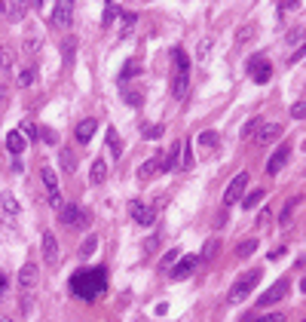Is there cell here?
<instances>
[{
    "mask_svg": "<svg viewBox=\"0 0 306 322\" xmlns=\"http://www.w3.org/2000/svg\"><path fill=\"white\" fill-rule=\"evenodd\" d=\"M70 289L77 298L83 301H95L104 289H107V270L104 267H95V270H80L70 276Z\"/></svg>",
    "mask_w": 306,
    "mask_h": 322,
    "instance_id": "obj_1",
    "label": "cell"
},
{
    "mask_svg": "<svg viewBox=\"0 0 306 322\" xmlns=\"http://www.w3.org/2000/svg\"><path fill=\"white\" fill-rule=\"evenodd\" d=\"M261 283V270L254 267V270H248V273H242L236 283H233V289H230V295H227V301L230 304H242L251 292H254V286Z\"/></svg>",
    "mask_w": 306,
    "mask_h": 322,
    "instance_id": "obj_2",
    "label": "cell"
},
{
    "mask_svg": "<svg viewBox=\"0 0 306 322\" xmlns=\"http://www.w3.org/2000/svg\"><path fill=\"white\" fill-rule=\"evenodd\" d=\"M129 212H132V218H135L141 227H150V224L156 221V209L147 206V203H141V200H132V203H129Z\"/></svg>",
    "mask_w": 306,
    "mask_h": 322,
    "instance_id": "obj_3",
    "label": "cell"
},
{
    "mask_svg": "<svg viewBox=\"0 0 306 322\" xmlns=\"http://www.w3.org/2000/svg\"><path fill=\"white\" fill-rule=\"evenodd\" d=\"M245 187H248V175H245V172H239V175L230 181V187L224 190V206L239 203V200H242V194H245Z\"/></svg>",
    "mask_w": 306,
    "mask_h": 322,
    "instance_id": "obj_4",
    "label": "cell"
},
{
    "mask_svg": "<svg viewBox=\"0 0 306 322\" xmlns=\"http://www.w3.org/2000/svg\"><path fill=\"white\" fill-rule=\"evenodd\" d=\"M282 132H285L282 123H261L257 132H254V138H257V144H273V141L282 138Z\"/></svg>",
    "mask_w": 306,
    "mask_h": 322,
    "instance_id": "obj_5",
    "label": "cell"
},
{
    "mask_svg": "<svg viewBox=\"0 0 306 322\" xmlns=\"http://www.w3.org/2000/svg\"><path fill=\"white\" fill-rule=\"evenodd\" d=\"M285 295H288V283H285V280H279L276 286H270V289H267L261 298H257V307H270V304H279Z\"/></svg>",
    "mask_w": 306,
    "mask_h": 322,
    "instance_id": "obj_6",
    "label": "cell"
},
{
    "mask_svg": "<svg viewBox=\"0 0 306 322\" xmlns=\"http://www.w3.org/2000/svg\"><path fill=\"white\" fill-rule=\"evenodd\" d=\"M248 74H251L254 83H267V80L273 77V68H270L267 58H251V61H248Z\"/></svg>",
    "mask_w": 306,
    "mask_h": 322,
    "instance_id": "obj_7",
    "label": "cell"
},
{
    "mask_svg": "<svg viewBox=\"0 0 306 322\" xmlns=\"http://www.w3.org/2000/svg\"><path fill=\"white\" fill-rule=\"evenodd\" d=\"M187 89H190V71H175L172 74V98H187Z\"/></svg>",
    "mask_w": 306,
    "mask_h": 322,
    "instance_id": "obj_8",
    "label": "cell"
},
{
    "mask_svg": "<svg viewBox=\"0 0 306 322\" xmlns=\"http://www.w3.org/2000/svg\"><path fill=\"white\" fill-rule=\"evenodd\" d=\"M43 261H46L49 267H55V264H58V240H55V233H52V230H46V233H43Z\"/></svg>",
    "mask_w": 306,
    "mask_h": 322,
    "instance_id": "obj_9",
    "label": "cell"
},
{
    "mask_svg": "<svg viewBox=\"0 0 306 322\" xmlns=\"http://www.w3.org/2000/svg\"><path fill=\"white\" fill-rule=\"evenodd\" d=\"M196 264H199V255H184L178 264H172V276L175 280H184V276H190L196 270Z\"/></svg>",
    "mask_w": 306,
    "mask_h": 322,
    "instance_id": "obj_10",
    "label": "cell"
},
{
    "mask_svg": "<svg viewBox=\"0 0 306 322\" xmlns=\"http://www.w3.org/2000/svg\"><path fill=\"white\" fill-rule=\"evenodd\" d=\"M52 22H55L58 28H70L74 15H70V3H67V0H58V3H55V9H52Z\"/></svg>",
    "mask_w": 306,
    "mask_h": 322,
    "instance_id": "obj_11",
    "label": "cell"
},
{
    "mask_svg": "<svg viewBox=\"0 0 306 322\" xmlns=\"http://www.w3.org/2000/svg\"><path fill=\"white\" fill-rule=\"evenodd\" d=\"M58 218H61V224H86V221H89V215H86L80 206H64V209L58 212Z\"/></svg>",
    "mask_w": 306,
    "mask_h": 322,
    "instance_id": "obj_12",
    "label": "cell"
},
{
    "mask_svg": "<svg viewBox=\"0 0 306 322\" xmlns=\"http://www.w3.org/2000/svg\"><path fill=\"white\" fill-rule=\"evenodd\" d=\"M37 267L28 261V264H21V270H18V286H21V292H31L34 286H37Z\"/></svg>",
    "mask_w": 306,
    "mask_h": 322,
    "instance_id": "obj_13",
    "label": "cell"
},
{
    "mask_svg": "<svg viewBox=\"0 0 306 322\" xmlns=\"http://www.w3.org/2000/svg\"><path fill=\"white\" fill-rule=\"evenodd\" d=\"M95 129H98V120L86 117V120L77 126V141H80V144H89V141H92V135H95Z\"/></svg>",
    "mask_w": 306,
    "mask_h": 322,
    "instance_id": "obj_14",
    "label": "cell"
},
{
    "mask_svg": "<svg viewBox=\"0 0 306 322\" xmlns=\"http://www.w3.org/2000/svg\"><path fill=\"white\" fill-rule=\"evenodd\" d=\"M162 157H166V154H159V151H156V157H150V160H144V166L138 169V178H150V175H156V172H162Z\"/></svg>",
    "mask_w": 306,
    "mask_h": 322,
    "instance_id": "obj_15",
    "label": "cell"
},
{
    "mask_svg": "<svg viewBox=\"0 0 306 322\" xmlns=\"http://www.w3.org/2000/svg\"><path fill=\"white\" fill-rule=\"evenodd\" d=\"M25 147H28V138H25L21 132H9V135H6V154L18 157V154H21Z\"/></svg>",
    "mask_w": 306,
    "mask_h": 322,
    "instance_id": "obj_16",
    "label": "cell"
},
{
    "mask_svg": "<svg viewBox=\"0 0 306 322\" xmlns=\"http://www.w3.org/2000/svg\"><path fill=\"white\" fill-rule=\"evenodd\" d=\"M285 163H288V147L282 144V147H279V151H276V154L270 157V163H267V172H270V175H276V172H279V169H282Z\"/></svg>",
    "mask_w": 306,
    "mask_h": 322,
    "instance_id": "obj_17",
    "label": "cell"
},
{
    "mask_svg": "<svg viewBox=\"0 0 306 322\" xmlns=\"http://www.w3.org/2000/svg\"><path fill=\"white\" fill-rule=\"evenodd\" d=\"M104 178H107V163H104V160H92L89 181H92V184H104Z\"/></svg>",
    "mask_w": 306,
    "mask_h": 322,
    "instance_id": "obj_18",
    "label": "cell"
},
{
    "mask_svg": "<svg viewBox=\"0 0 306 322\" xmlns=\"http://www.w3.org/2000/svg\"><path fill=\"white\" fill-rule=\"evenodd\" d=\"M196 144H199L202 151H215V147H218V132H211V129H208V132H199V135H196Z\"/></svg>",
    "mask_w": 306,
    "mask_h": 322,
    "instance_id": "obj_19",
    "label": "cell"
},
{
    "mask_svg": "<svg viewBox=\"0 0 306 322\" xmlns=\"http://www.w3.org/2000/svg\"><path fill=\"white\" fill-rule=\"evenodd\" d=\"M254 252H257V237H251V240H245V243H239V246H236V258H242V261H245V258H251Z\"/></svg>",
    "mask_w": 306,
    "mask_h": 322,
    "instance_id": "obj_20",
    "label": "cell"
},
{
    "mask_svg": "<svg viewBox=\"0 0 306 322\" xmlns=\"http://www.w3.org/2000/svg\"><path fill=\"white\" fill-rule=\"evenodd\" d=\"M116 18H120V9H116V3H113V0H107V3H104V15H101V25H104V28H110Z\"/></svg>",
    "mask_w": 306,
    "mask_h": 322,
    "instance_id": "obj_21",
    "label": "cell"
},
{
    "mask_svg": "<svg viewBox=\"0 0 306 322\" xmlns=\"http://www.w3.org/2000/svg\"><path fill=\"white\" fill-rule=\"evenodd\" d=\"M58 160H61V169H64V172H77V157H74V151L61 147V151H58Z\"/></svg>",
    "mask_w": 306,
    "mask_h": 322,
    "instance_id": "obj_22",
    "label": "cell"
},
{
    "mask_svg": "<svg viewBox=\"0 0 306 322\" xmlns=\"http://www.w3.org/2000/svg\"><path fill=\"white\" fill-rule=\"evenodd\" d=\"M107 144H110V157H113V160L123 157V141H120L116 129H107Z\"/></svg>",
    "mask_w": 306,
    "mask_h": 322,
    "instance_id": "obj_23",
    "label": "cell"
},
{
    "mask_svg": "<svg viewBox=\"0 0 306 322\" xmlns=\"http://www.w3.org/2000/svg\"><path fill=\"white\" fill-rule=\"evenodd\" d=\"M40 178H43V184H46V190H49V194H55V190H58V178H55V172H52L49 166H43V169H40Z\"/></svg>",
    "mask_w": 306,
    "mask_h": 322,
    "instance_id": "obj_24",
    "label": "cell"
},
{
    "mask_svg": "<svg viewBox=\"0 0 306 322\" xmlns=\"http://www.w3.org/2000/svg\"><path fill=\"white\" fill-rule=\"evenodd\" d=\"M0 203H3V212H6V215H12V218L18 215V203H15V197H12L9 190H3V197H0Z\"/></svg>",
    "mask_w": 306,
    "mask_h": 322,
    "instance_id": "obj_25",
    "label": "cell"
},
{
    "mask_svg": "<svg viewBox=\"0 0 306 322\" xmlns=\"http://www.w3.org/2000/svg\"><path fill=\"white\" fill-rule=\"evenodd\" d=\"M123 15V25H120V37H126L132 28H135V22H138V12H120Z\"/></svg>",
    "mask_w": 306,
    "mask_h": 322,
    "instance_id": "obj_26",
    "label": "cell"
},
{
    "mask_svg": "<svg viewBox=\"0 0 306 322\" xmlns=\"http://www.w3.org/2000/svg\"><path fill=\"white\" fill-rule=\"evenodd\" d=\"M120 95H123V101H126V104H132V108H141V104H144V95H141V92H135V89H123Z\"/></svg>",
    "mask_w": 306,
    "mask_h": 322,
    "instance_id": "obj_27",
    "label": "cell"
},
{
    "mask_svg": "<svg viewBox=\"0 0 306 322\" xmlns=\"http://www.w3.org/2000/svg\"><path fill=\"white\" fill-rule=\"evenodd\" d=\"M181 169H193V151H190V141H181Z\"/></svg>",
    "mask_w": 306,
    "mask_h": 322,
    "instance_id": "obj_28",
    "label": "cell"
},
{
    "mask_svg": "<svg viewBox=\"0 0 306 322\" xmlns=\"http://www.w3.org/2000/svg\"><path fill=\"white\" fill-rule=\"evenodd\" d=\"M74 52H77V40H74V37H67V40H64V68H70V65H74Z\"/></svg>",
    "mask_w": 306,
    "mask_h": 322,
    "instance_id": "obj_29",
    "label": "cell"
},
{
    "mask_svg": "<svg viewBox=\"0 0 306 322\" xmlns=\"http://www.w3.org/2000/svg\"><path fill=\"white\" fill-rule=\"evenodd\" d=\"M95 249H98V237H86V243L80 246V255H83V258H92Z\"/></svg>",
    "mask_w": 306,
    "mask_h": 322,
    "instance_id": "obj_30",
    "label": "cell"
},
{
    "mask_svg": "<svg viewBox=\"0 0 306 322\" xmlns=\"http://www.w3.org/2000/svg\"><path fill=\"white\" fill-rule=\"evenodd\" d=\"M162 132H166L162 126H150V123H147V126H141V135H144V138H150V141H156Z\"/></svg>",
    "mask_w": 306,
    "mask_h": 322,
    "instance_id": "obj_31",
    "label": "cell"
},
{
    "mask_svg": "<svg viewBox=\"0 0 306 322\" xmlns=\"http://www.w3.org/2000/svg\"><path fill=\"white\" fill-rule=\"evenodd\" d=\"M264 197H267L264 190H254V194H248V197L242 200V206H245V209H254L257 203H264Z\"/></svg>",
    "mask_w": 306,
    "mask_h": 322,
    "instance_id": "obj_32",
    "label": "cell"
},
{
    "mask_svg": "<svg viewBox=\"0 0 306 322\" xmlns=\"http://www.w3.org/2000/svg\"><path fill=\"white\" fill-rule=\"evenodd\" d=\"M135 74H141V68H138L135 61H126V68L120 71V80H129V77H135Z\"/></svg>",
    "mask_w": 306,
    "mask_h": 322,
    "instance_id": "obj_33",
    "label": "cell"
},
{
    "mask_svg": "<svg viewBox=\"0 0 306 322\" xmlns=\"http://www.w3.org/2000/svg\"><path fill=\"white\" fill-rule=\"evenodd\" d=\"M291 117H294V120H303L306 117V101H294V104H291Z\"/></svg>",
    "mask_w": 306,
    "mask_h": 322,
    "instance_id": "obj_34",
    "label": "cell"
},
{
    "mask_svg": "<svg viewBox=\"0 0 306 322\" xmlns=\"http://www.w3.org/2000/svg\"><path fill=\"white\" fill-rule=\"evenodd\" d=\"M215 252H218V240H211V243H208V246L202 249V255H199V261H208V258H211Z\"/></svg>",
    "mask_w": 306,
    "mask_h": 322,
    "instance_id": "obj_35",
    "label": "cell"
},
{
    "mask_svg": "<svg viewBox=\"0 0 306 322\" xmlns=\"http://www.w3.org/2000/svg\"><path fill=\"white\" fill-rule=\"evenodd\" d=\"M49 203H52V209H55V212H61V209H64V200H61V194H58V190H55V194H49Z\"/></svg>",
    "mask_w": 306,
    "mask_h": 322,
    "instance_id": "obj_36",
    "label": "cell"
},
{
    "mask_svg": "<svg viewBox=\"0 0 306 322\" xmlns=\"http://www.w3.org/2000/svg\"><path fill=\"white\" fill-rule=\"evenodd\" d=\"M294 209H297V200H291V203L285 206V212H282V224H288V221H291V215H294Z\"/></svg>",
    "mask_w": 306,
    "mask_h": 322,
    "instance_id": "obj_37",
    "label": "cell"
},
{
    "mask_svg": "<svg viewBox=\"0 0 306 322\" xmlns=\"http://www.w3.org/2000/svg\"><path fill=\"white\" fill-rule=\"evenodd\" d=\"M300 37H303V28H294V31L288 34V43H291V46H297V43H300Z\"/></svg>",
    "mask_w": 306,
    "mask_h": 322,
    "instance_id": "obj_38",
    "label": "cell"
},
{
    "mask_svg": "<svg viewBox=\"0 0 306 322\" xmlns=\"http://www.w3.org/2000/svg\"><path fill=\"white\" fill-rule=\"evenodd\" d=\"M257 126H261V120L254 117V120H248L245 123V129H242V135H251V132H257Z\"/></svg>",
    "mask_w": 306,
    "mask_h": 322,
    "instance_id": "obj_39",
    "label": "cell"
},
{
    "mask_svg": "<svg viewBox=\"0 0 306 322\" xmlns=\"http://www.w3.org/2000/svg\"><path fill=\"white\" fill-rule=\"evenodd\" d=\"M40 135H43V141H49V144H58V138H55V132H52V129H40Z\"/></svg>",
    "mask_w": 306,
    "mask_h": 322,
    "instance_id": "obj_40",
    "label": "cell"
},
{
    "mask_svg": "<svg viewBox=\"0 0 306 322\" xmlns=\"http://www.w3.org/2000/svg\"><path fill=\"white\" fill-rule=\"evenodd\" d=\"M257 322H285V316L282 313H267V316H261Z\"/></svg>",
    "mask_w": 306,
    "mask_h": 322,
    "instance_id": "obj_41",
    "label": "cell"
},
{
    "mask_svg": "<svg viewBox=\"0 0 306 322\" xmlns=\"http://www.w3.org/2000/svg\"><path fill=\"white\" fill-rule=\"evenodd\" d=\"M175 258H178V249H172V252H169V255L159 261V264H162V267H172V261H175Z\"/></svg>",
    "mask_w": 306,
    "mask_h": 322,
    "instance_id": "obj_42",
    "label": "cell"
},
{
    "mask_svg": "<svg viewBox=\"0 0 306 322\" xmlns=\"http://www.w3.org/2000/svg\"><path fill=\"white\" fill-rule=\"evenodd\" d=\"M208 49H211V40H202V43H199V55L205 58V52H208Z\"/></svg>",
    "mask_w": 306,
    "mask_h": 322,
    "instance_id": "obj_43",
    "label": "cell"
},
{
    "mask_svg": "<svg viewBox=\"0 0 306 322\" xmlns=\"http://www.w3.org/2000/svg\"><path fill=\"white\" fill-rule=\"evenodd\" d=\"M18 80H21V83H25V86H28V83H31V80H34V71H21V77H18Z\"/></svg>",
    "mask_w": 306,
    "mask_h": 322,
    "instance_id": "obj_44",
    "label": "cell"
},
{
    "mask_svg": "<svg viewBox=\"0 0 306 322\" xmlns=\"http://www.w3.org/2000/svg\"><path fill=\"white\" fill-rule=\"evenodd\" d=\"M279 255H285V249H282V246H279V249H273V252H270V261H276V258H279Z\"/></svg>",
    "mask_w": 306,
    "mask_h": 322,
    "instance_id": "obj_45",
    "label": "cell"
},
{
    "mask_svg": "<svg viewBox=\"0 0 306 322\" xmlns=\"http://www.w3.org/2000/svg\"><path fill=\"white\" fill-rule=\"evenodd\" d=\"M297 3H300V0H282L279 6H282V9H291V6H297Z\"/></svg>",
    "mask_w": 306,
    "mask_h": 322,
    "instance_id": "obj_46",
    "label": "cell"
},
{
    "mask_svg": "<svg viewBox=\"0 0 306 322\" xmlns=\"http://www.w3.org/2000/svg\"><path fill=\"white\" fill-rule=\"evenodd\" d=\"M6 295V276H0V298Z\"/></svg>",
    "mask_w": 306,
    "mask_h": 322,
    "instance_id": "obj_47",
    "label": "cell"
},
{
    "mask_svg": "<svg viewBox=\"0 0 306 322\" xmlns=\"http://www.w3.org/2000/svg\"><path fill=\"white\" fill-rule=\"evenodd\" d=\"M3 104H6V89H0V111H3Z\"/></svg>",
    "mask_w": 306,
    "mask_h": 322,
    "instance_id": "obj_48",
    "label": "cell"
},
{
    "mask_svg": "<svg viewBox=\"0 0 306 322\" xmlns=\"http://www.w3.org/2000/svg\"><path fill=\"white\" fill-rule=\"evenodd\" d=\"M0 322H18V319H6V316H0Z\"/></svg>",
    "mask_w": 306,
    "mask_h": 322,
    "instance_id": "obj_49",
    "label": "cell"
},
{
    "mask_svg": "<svg viewBox=\"0 0 306 322\" xmlns=\"http://www.w3.org/2000/svg\"><path fill=\"white\" fill-rule=\"evenodd\" d=\"M15 3H21V6H25V3H28V0H15Z\"/></svg>",
    "mask_w": 306,
    "mask_h": 322,
    "instance_id": "obj_50",
    "label": "cell"
},
{
    "mask_svg": "<svg viewBox=\"0 0 306 322\" xmlns=\"http://www.w3.org/2000/svg\"><path fill=\"white\" fill-rule=\"evenodd\" d=\"M0 15H3V0H0Z\"/></svg>",
    "mask_w": 306,
    "mask_h": 322,
    "instance_id": "obj_51",
    "label": "cell"
},
{
    "mask_svg": "<svg viewBox=\"0 0 306 322\" xmlns=\"http://www.w3.org/2000/svg\"><path fill=\"white\" fill-rule=\"evenodd\" d=\"M67 3H70V0H67Z\"/></svg>",
    "mask_w": 306,
    "mask_h": 322,
    "instance_id": "obj_52",
    "label": "cell"
}]
</instances>
